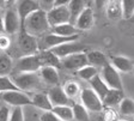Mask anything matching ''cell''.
<instances>
[{
	"instance_id": "cell-31",
	"label": "cell",
	"mask_w": 134,
	"mask_h": 121,
	"mask_svg": "<svg viewBox=\"0 0 134 121\" xmlns=\"http://www.w3.org/2000/svg\"><path fill=\"white\" fill-rule=\"evenodd\" d=\"M62 89H64L65 94H66L67 97L70 100L77 97L78 95H80V87H79L78 83L74 82V80H68V82H66V84L62 86Z\"/></svg>"
},
{
	"instance_id": "cell-40",
	"label": "cell",
	"mask_w": 134,
	"mask_h": 121,
	"mask_svg": "<svg viewBox=\"0 0 134 121\" xmlns=\"http://www.w3.org/2000/svg\"><path fill=\"white\" fill-rule=\"evenodd\" d=\"M104 121H115V114L113 112H107L104 116Z\"/></svg>"
},
{
	"instance_id": "cell-5",
	"label": "cell",
	"mask_w": 134,
	"mask_h": 121,
	"mask_svg": "<svg viewBox=\"0 0 134 121\" xmlns=\"http://www.w3.org/2000/svg\"><path fill=\"white\" fill-rule=\"evenodd\" d=\"M4 23V31L8 35H16L22 30V23L16 10L8 9L5 11L3 16Z\"/></svg>"
},
{
	"instance_id": "cell-41",
	"label": "cell",
	"mask_w": 134,
	"mask_h": 121,
	"mask_svg": "<svg viewBox=\"0 0 134 121\" xmlns=\"http://www.w3.org/2000/svg\"><path fill=\"white\" fill-rule=\"evenodd\" d=\"M4 30V23H3V17L0 16V31Z\"/></svg>"
},
{
	"instance_id": "cell-1",
	"label": "cell",
	"mask_w": 134,
	"mask_h": 121,
	"mask_svg": "<svg viewBox=\"0 0 134 121\" xmlns=\"http://www.w3.org/2000/svg\"><path fill=\"white\" fill-rule=\"evenodd\" d=\"M50 29V25L48 23L47 13L42 10L34 12L32 14H30L26 19L24 20L22 26V30L26 32L28 35H31L34 37H40L42 35H47L48 30Z\"/></svg>"
},
{
	"instance_id": "cell-28",
	"label": "cell",
	"mask_w": 134,
	"mask_h": 121,
	"mask_svg": "<svg viewBox=\"0 0 134 121\" xmlns=\"http://www.w3.org/2000/svg\"><path fill=\"white\" fill-rule=\"evenodd\" d=\"M77 72H78L79 78L83 79V80H86V82H91L96 76H98L97 68L93 67V66H91V65L84 66L83 68H80V70L77 71Z\"/></svg>"
},
{
	"instance_id": "cell-42",
	"label": "cell",
	"mask_w": 134,
	"mask_h": 121,
	"mask_svg": "<svg viewBox=\"0 0 134 121\" xmlns=\"http://www.w3.org/2000/svg\"><path fill=\"white\" fill-rule=\"evenodd\" d=\"M5 1H0V7H4V5H5Z\"/></svg>"
},
{
	"instance_id": "cell-24",
	"label": "cell",
	"mask_w": 134,
	"mask_h": 121,
	"mask_svg": "<svg viewBox=\"0 0 134 121\" xmlns=\"http://www.w3.org/2000/svg\"><path fill=\"white\" fill-rule=\"evenodd\" d=\"M53 34L62 37H73V36H79L80 31L75 28V25H73L71 23H66V24L53 28Z\"/></svg>"
},
{
	"instance_id": "cell-27",
	"label": "cell",
	"mask_w": 134,
	"mask_h": 121,
	"mask_svg": "<svg viewBox=\"0 0 134 121\" xmlns=\"http://www.w3.org/2000/svg\"><path fill=\"white\" fill-rule=\"evenodd\" d=\"M13 68V60L10 55L3 54L0 55V77H6L11 73Z\"/></svg>"
},
{
	"instance_id": "cell-13",
	"label": "cell",
	"mask_w": 134,
	"mask_h": 121,
	"mask_svg": "<svg viewBox=\"0 0 134 121\" xmlns=\"http://www.w3.org/2000/svg\"><path fill=\"white\" fill-rule=\"evenodd\" d=\"M61 65L64 66L65 68H67V70L79 71L80 68H83L84 66L89 65V64H87L86 53H79V54L67 56V58L61 60Z\"/></svg>"
},
{
	"instance_id": "cell-23",
	"label": "cell",
	"mask_w": 134,
	"mask_h": 121,
	"mask_svg": "<svg viewBox=\"0 0 134 121\" xmlns=\"http://www.w3.org/2000/svg\"><path fill=\"white\" fill-rule=\"evenodd\" d=\"M86 3L83 0H71L68 4V11H70L71 16V24L74 25L75 20L78 19V17L81 14V12L86 9Z\"/></svg>"
},
{
	"instance_id": "cell-33",
	"label": "cell",
	"mask_w": 134,
	"mask_h": 121,
	"mask_svg": "<svg viewBox=\"0 0 134 121\" xmlns=\"http://www.w3.org/2000/svg\"><path fill=\"white\" fill-rule=\"evenodd\" d=\"M122 5V18L131 19L134 14V0H123L121 1Z\"/></svg>"
},
{
	"instance_id": "cell-16",
	"label": "cell",
	"mask_w": 134,
	"mask_h": 121,
	"mask_svg": "<svg viewBox=\"0 0 134 121\" xmlns=\"http://www.w3.org/2000/svg\"><path fill=\"white\" fill-rule=\"evenodd\" d=\"M110 65L117 72H122V73H131L132 71H134V62L129 58L122 55L113 56L110 59Z\"/></svg>"
},
{
	"instance_id": "cell-7",
	"label": "cell",
	"mask_w": 134,
	"mask_h": 121,
	"mask_svg": "<svg viewBox=\"0 0 134 121\" xmlns=\"http://www.w3.org/2000/svg\"><path fill=\"white\" fill-rule=\"evenodd\" d=\"M99 76H100V78L103 79V82L108 85L109 89L122 90V80H121L120 73L110 64L102 68Z\"/></svg>"
},
{
	"instance_id": "cell-8",
	"label": "cell",
	"mask_w": 134,
	"mask_h": 121,
	"mask_svg": "<svg viewBox=\"0 0 134 121\" xmlns=\"http://www.w3.org/2000/svg\"><path fill=\"white\" fill-rule=\"evenodd\" d=\"M87 48L83 45V43L78 42V41H73V42H68L65 43L62 46H59V47L52 49L54 54L58 56L59 59H65L67 56L74 55V54H79V53H84Z\"/></svg>"
},
{
	"instance_id": "cell-35",
	"label": "cell",
	"mask_w": 134,
	"mask_h": 121,
	"mask_svg": "<svg viewBox=\"0 0 134 121\" xmlns=\"http://www.w3.org/2000/svg\"><path fill=\"white\" fill-rule=\"evenodd\" d=\"M40 121H61L53 112H44L40 118Z\"/></svg>"
},
{
	"instance_id": "cell-22",
	"label": "cell",
	"mask_w": 134,
	"mask_h": 121,
	"mask_svg": "<svg viewBox=\"0 0 134 121\" xmlns=\"http://www.w3.org/2000/svg\"><path fill=\"white\" fill-rule=\"evenodd\" d=\"M125 98V94L123 90H115V89H110L109 92L103 100V104L108 106V107H116L120 106L122 100Z\"/></svg>"
},
{
	"instance_id": "cell-10",
	"label": "cell",
	"mask_w": 134,
	"mask_h": 121,
	"mask_svg": "<svg viewBox=\"0 0 134 121\" xmlns=\"http://www.w3.org/2000/svg\"><path fill=\"white\" fill-rule=\"evenodd\" d=\"M16 11L18 13L20 18V23H22V26H23V23L26 18L32 14L34 12L38 11L41 10L40 7V1H36V0H19L16 3Z\"/></svg>"
},
{
	"instance_id": "cell-36",
	"label": "cell",
	"mask_w": 134,
	"mask_h": 121,
	"mask_svg": "<svg viewBox=\"0 0 134 121\" xmlns=\"http://www.w3.org/2000/svg\"><path fill=\"white\" fill-rule=\"evenodd\" d=\"M10 114H11V110L8 107L6 106L0 107V121H10Z\"/></svg>"
},
{
	"instance_id": "cell-21",
	"label": "cell",
	"mask_w": 134,
	"mask_h": 121,
	"mask_svg": "<svg viewBox=\"0 0 134 121\" xmlns=\"http://www.w3.org/2000/svg\"><path fill=\"white\" fill-rule=\"evenodd\" d=\"M90 84H91V90L93 91L100 100H102V102H103L104 97H105L107 94H108L109 90H110V89L108 87V85L103 82V79L100 78L99 74L96 76L95 78L92 79L91 82H90Z\"/></svg>"
},
{
	"instance_id": "cell-18",
	"label": "cell",
	"mask_w": 134,
	"mask_h": 121,
	"mask_svg": "<svg viewBox=\"0 0 134 121\" xmlns=\"http://www.w3.org/2000/svg\"><path fill=\"white\" fill-rule=\"evenodd\" d=\"M40 77L43 82H46L49 85H53V86L59 85V82H60L59 71L58 68L54 67H42L40 70Z\"/></svg>"
},
{
	"instance_id": "cell-29",
	"label": "cell",
	"mask_w": 134,
	"mask_h": 121,
	"mask_svg": "<svg viewBox=\"0 0 134 121\" xmlns=\"http://www.w3.org/2000/svg\"><path fill=\"white\" fill-rule=\"evenodd\" d=\"M119 110L125 116H133L134 115V100L129 97H125L119 106Z\"/></svg>"
},
{
	"instance_id": "cell-6",
	"label": "cell",
	"mask_w": 134,
	"mask_h": 121,
	"mask_svg": "<svg viewBox=\"0 0 134 121\" xmlns=\"http://www.w3.org/2000/svg\"><path fill=\"white\" fill-rule=\"evenodd\" d=\"M47 18H48V23H49V25L52 29L58 25L71 23V16H70V11H68V6L53 7L47 13Z\"/></svg>"
},
{
	"instance_id": "cell-32",
	"label": "cell",
	"mask_w": 134,
	"mask_h": 121,
	"mask_svg": "<svg viewBox=\"0 0 134 121\" xmlns=\"http://www.w3.org/2000/svg\"><path fill=\"white\" fill-rule=\"evenodd\" d=\"M10 91H19L14 84L13 79H11L8 76L0 77V94L3 95V94L10 92Z\"/></svg>"
},
{
	"instance_id": "cell-43",
	"label": "cell",
	"mask_w": 134,
	"mask_h": 121,
	"mask_svg": "<svg viewBox=\"0 0 134 121\" xmlns=\"http://www.w3.org/2000/svg\"><path fill=\"white\" fill-rule=\"evenodd\" d=\"M129 20H131V22H133V23H134V14H133V17H132V18H131V19H129Z\"/></svg>"
},
{
	"instance_id": "cell-14",
	"label": "cell",
	"mask_w": 134,
	"mask_h": 121,
	"mask_svg": "<svg viewBox=\"0 0 134 121\" xmlns=\"http://www.w3.org/2000/svg\"><path fill=\"white\" fill-rule=\"evenodd\" d=\"M95 23V16H93V11L91 7H86L81 12V14L78 17V19L75 20L74 25L79 31H86L93 26Z\"/></svg>"
},
{
	"instance_id": "cell-39",
	"label": "cell",
	"mask_w": 134,
	"mask_h": 121,
	"mask_svg": "<svg viewBox=\"0 0 134 121\" xmlns=\"http://www.w3.org/2000/svg\"><path fill=\"white\" fill-rule=\"evenodd\" d=\"M70 1L68 0H54V7H62V6H68Z\"/></svg>"
},
{
	"instance_id": "cell-4",
	"label": "cell",
	"mask_w": 134,
	"mask_h": 121,
	"mask_svg": "<svg viewBox=\"0 0 134 121\" xmlns=\"http://www.w3.org/2000/svg\"><path fill=\"white\" fill-rule=\"evenodd\" d=\"M80 101L85 109L87 112H102L104 108V104L102 100L96 95L91 89H83L80 91Z\"/></svg>"
},
{
	"instance_id": "cell-17",
	"label": "cell",
	"mask_w": 134,
	"mask_h": 121,
	"mask_svg": "<svg viewBox=\"0 0 134 121\" xmlns=\"http://www.w3.org/2000/svg\"><path fill=\"white\" fill-rule=\"evenodd\" d=\"M87 58V64L93 67H105L107 65H109L110 62L108 61V58L104 55L100 51H90L86 54Z\"/></svg>"
},
{
	"instance_id": "cell-3",
	"label": "cell",
	"mask_w": 134,
	"mask_h": 121,
	"mask_svg": "<svg viewBox=\"0 0 134 121\" xmlns=\"http://www.w3.org/2000/svg\"><path fill=\"white\" fill-rule=\"evenodd\" d=\"M42 68L38 53L34 55H23L17 62V70L20 73H37Z\"/></svg>"
},
{
	"instance_id": "cell-26",
	"label": "cell",
	"mask_w": 134,
	"mask_h": 121,
	"mask_svg": "<svg viewBox=\"0 0 134 121\" xmlns=\"http://www.w3.org/2000/svg\"><path fill=\"white\" fill-rule=\"evenodd\" d=\"M52 112L58 116L61 121H73V110L70 106H59V107H53Z\"/></svg>"
},
{
	"instance_id": "cell-19",
	"label": "cell",
	"mask_w": 134,
	"mask_h": 121,
	"mask_svg": "<svg viewBox=\"0 0 134 121\" xmlns=\"http://www.w3.org/2000/svg\"><path fill=\"white\" fill-rule=\"evenodd\" d=\"M38 55L42 62V67L59 68L61 66V59H59L52 51H41Z\"/></svg>"
},
{
	"instance_id": "cell-44",
	"label": "cell",
	"mask_w": 134,
	"mask_h": 121,
	"mask_svg": "<svg viewBox=\"0 0 134 121\" xmlns=\"http://www.w3.org/2000/svg\"><path fill=\"white\" fill-rule=\"evenodd\" d=\"M119 121H127V120H119Z\"/></svg>"
},
{
	"instance_id": "cell-30",
	"label": "cell",
	"mask_w": 134,
	"mask_h": 121,
	"mask_svg": "<svg viewBox=\"0 0 134 121\" xmlns=\"http://www.w3.org/2000/svg\"><path fill=\"white\" fill-rule=\"evenodd\" d=\"M73 110V118L75 121H89V112L85 109L83 104L75 103L72 107Z\"/></svg>"
},
{
	"instance_id": "cell-9",
	"label": "cell",
	"mask_w": 134,
	"mask_h": 121,
	"mask_svg": "<svg viewBox=\"0 0 134 121\" xmlns=\"http://www.w3.org/2000/svg\"><path fill=\"white\" fill-rule=\"evenodd\" d=\"M1 98L8 106L12 107H25V106H32V101L29 95L23 91H10L1 95Z\"/></svg>"
},
{
	"instance_id": "cell-15",
	"label": "cell",
	"mask_w": 134,
	"mask_h": 121,
	"mask_svg": "<svg viewBox=\"0 0 134 121\" xmlns=\"http://www.w3.org/2000/svg\"><path fill=\"white\" fill-rule=\"evenodd\" d=\"M48 97H49L50 103L53 104V107L68 106V102H70V98L65 94L64 89L61 86H59V85L50 87V90L48 91Z\"/></svg>"
},
{
	"instance_id": "cell-34",
	"label": "cell",
	"mask_w": 134,
	"mask_h": 121,
	"mask_svg": "<svg viewBox=\"0 0 134 121\" xmlns=\"http://www.w3.org/2000/svg\"><path fill=\"white\" fill-rule=\"evenodd\" d=\"M24 110L23 107H14L10 114V121H24Z\"/></svg>"
},
{
	"instance_id": "cell-11",
	"label": "cell",
	"mask_w": 134,
	"mask_h": 121,
	"mask_svg": "<svg viewBox=\"0 0 134 121\" xmlns=\"http://www.w3.org/2000/svg\"><path fill=\"white\" fill-rule=\"evenodd\" d=\"M18 47L22 51V53H24V55L37 54V51H38L37 38L31 35H28L24 31H20L19 37H18Z\"/></svg>"
},
{
	"instance_id": "cell-2",
	"label": "cell",
	"mask_w": 134,
	"mask_h": 121,
	"mask_svg": "<svg viewBox=\"0 0 134 121\" xmlns=\"http://www.w3.org/2000/svg\"><path fill=\"white\" fill-rule=\"evenodd\" d=\"M13 82L19 91H32L41 85L42 79L38 73H20L13 78Z\"/></svg>"
},
{
	"instance_id": "cell-37",
	"label": "cell",
	"mask_w": 134,
	"mask_h": 121,
	"mask_svg": "<svg viewBox=\"0 0 134 121\" xmlns=\"http://www.w3.org/2000/svg\"><path fill=\"white\" fill-rule=\"evenodd\" d=\"M40 7H41L42 11H44L46 13H48L54 7V0H49V1L43 0V1H40Z\"/></svg>"
},
{
	"instance_id": "cell-38",
	"label": "cell",
	"mask_w": 134,
	"mask_h": 121,
	"mask_svg": "<svg viewBox=\"0 0 134 121\" xmlns=\"http://www.w3.org/2000/svg\"><path fill=\"white\" fill-rule=\"evenodd\" d=\"M10 45H11L10 38L6 35H0V49L5 51V49H7L10 47Z\"/></svg>"
},
{
	"instance_id": "cell-12",
	"label": "cell",
	"mask_w": 134,
	"mask_h": 121,
	"mask_svg": "<svg viewBox=\"0 0 134 121\" xmlns=\"http://www.w3.org/2000/svg\"><path fill=\"white\" fill-rule=\"evenodd\" d=\"M78 38H79V36L62 37V36H59V35L50 32V34H47L43 37V41H42V43H43V51H52V49L59 47V46L65 45V43L78 41Z\"/></svg>"
},
{
	"instance_id": "cell-20",
	"label": "cell",
	"mask_w": 134,
	"mask_h": 121,
	"mask_svg": "<svg viewBox=\"0 0 134 121\" xmlns=\"http://www.w3.org/2000/svg\"><path fill=\"white\" fill-rule=\"evenodd\" d=\"M31 101H32V106H35L36 108L41 110H44V112H52L53 109V104L50 103L49 97H48V94L46 92H37L31 97Z\"/></svg>"
},
{
	"instance_id": "cell-25",
	"label": "cell",
	"mask_w": 134,
	"mask_h": 121,
	"mask_svg": "<svg viewBox=\"0 0 134 121\" xmlns=\"http://www.w3.org/2000/svg\"><path fill=\"white\" fill-rule=\"evenodd\" d=\"M107 16L111 20H119L122 18V5L121 1H110L107 6Z\"/></svg>"
}]
</instances>
